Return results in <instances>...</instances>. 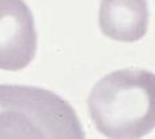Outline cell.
Segmentation results:
<instances>
[{
  "instance_id": "1",
  "label": "cell",
  "mask_w": 155,
  "mask_h": 139,
  "mask_svg": "<svg viewBox=\"0 0 155 139\" xmlns=\"http://www.w3.org/2000/svg\"><path fill=\"white\" fill-rule=\"evenodd\" d=\"M87 105L105 137H144L155 128V74L140 68L112 72L94 86Z\"/></svg>"
},
{
  "instance_id": "2",
  "label": "cell",
  "mask_w": 155,
  "mask_h": 139,
  "mask_svg": "<svg viewBox=\"0 0 155 139\" xmlns=\"http://www.w3.org/2000/svg\"><path fill=\"white\" fill-rule=\"evenodd\" d=\"M67 101L45 89L0 85V138H83Z\"/></svg>"
},
{
  "instance_id": "3",
  "label": "cell",
  "mask_w": 155,
  "mask_h": 139,
  "mask_svg": "<svg viewBox=\"0 0 155 139\" xmlns=\"http://www.w3.org/2000/svg\"><path fill=\"white\" fill-rule=\"evenodd\" d=\"M37 51L34 16L23 0H0V70L18 71Z\"/></svg>"
},
{
  "instance_id": "4",
  "label": "cell",
  "mask_w": 155,
  "mask_h": 139,
  "mask_svg": "<svg viewBox=\"0 0 155 139\" xmlns=\"http://www.w3.org/2000/svg\"><path fill=\"white\" fill-rule=\"evenodd\" d=\"M99 27L106 37L120 42H135L148 27L147 0H101Z\"/></svg>"
}]
</instances>
